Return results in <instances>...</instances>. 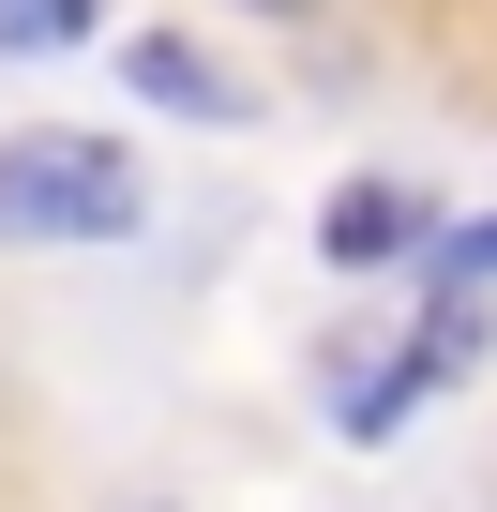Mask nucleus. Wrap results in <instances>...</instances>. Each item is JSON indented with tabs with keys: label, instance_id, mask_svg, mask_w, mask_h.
<instances>
[{
	"label": "nucleus",
	"instance_id": "3",
	"mask_svg": "<svg viewBox=\"0 0 497 512\" xmlns=\"http://www.w3.org/2000/svg\"><path fill=\"white\" fill-rule=\"evenodd\" d=\"M452 226H437V196L422 181H332V211H317V256L332 272H392V256H437Z\"/></svg>",
	"mask_w": 497,
	"mask_h": 512
},
{
	"label": "nucleus",
	"instance_id": "6",
	"mask_svg": "<svg viewBox=\"0 0 497 512\" xmlns=\"http://www.w3.org/2000/svg\"><path fill=\"white\" fill-rule=\"evenodd\" d=\"M437 287H497V211H482V226H452V241H437Z\"/></svg>",
	"mask_w": 497,
	"mask_h": 512
},
{
	"label": "nucleus",
	"instance_id": "7",
	"mask_svg": "<svg viewBox=\"0 0 497 512\" xmlns=\"http://www.w3.org/2000/svg\"><path fill=\"white\" fill-rule=\"evenodd\" d=\"M241 16H317V0H241Z\"/></svg>",
	"mask_w": 497,
	"mask_h": 512
},
{
	"label": "nucleus",
	"instance_id": "4",
	"mask_svg": "<svg viewBox=\"0 0 497 512\" xmlns=\"http://www.w3.org/2000/svg\"><path fill=\"white\" fill-rule=\"evenodd\" d=\"M121 91L166 106V121H257V91H241L196 31H136V46H121Z\"/></svg>",
	"mask_w": 497,
	"mask_h": 512
},
{
	"label": "nucleus",
	"instance_id": "2",
	"mask_svg": "<svg viewBox=\"0 0 497 512\" xmlns=\"http://www.w3.org/2000/svg\"><path fill=\"white\" fill-rule=\"evenodd\" d=\"M482 287H422V317H407V347H347L332 362V422L347 437H407V407L437 392V377H467L482 362Z\"/></svg>",
	"mask_w": 497,
	"mask_h": 512
},
{
	"label": "nucleus",
	"instance_id": "5",
	"mask_svg": "<svg viewBox=\"0 0 497 512\" xmlns=\"http://www.w3.org/2000/svg\"><path fill=\"white\" fill-rule=\"evenodd\" d=\"M91 16H106V0H0V61H61Z\"/></svg>",
	"mask_w": 497,
	"mask_h": 512
},
{
	"label": "nucleus",
	"instance_id": "1",
	"mask_svg": "<svg viewBox=\"0 0 497 512\" xmlns=\"http://www.w3.org/2000/svg\"><path fill=\"white\" fill-rule=\"evenodd\" d=\"M151 226V166L91 121H31V136H0V241H136Z\"/></svg>",
	"mask_w": 497,
	"mask_h": 512
}]
</instances>
